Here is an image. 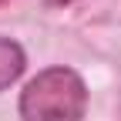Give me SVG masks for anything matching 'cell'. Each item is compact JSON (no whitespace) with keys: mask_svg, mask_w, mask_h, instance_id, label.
<instances>
[{"mask_svg":"<svg viewBox=\"0 0 121 121\" xmlns=\"http://www.w3.org/2000/svg\"><path fill=\"white\" fill-rule=\"evenodd\" d=\"M87 111V87L74 67H47L20 91L24 121H81Z\"/></svg>","mask_w":121,"mask_h":121,"instance_id":"1","label":"cell"},{"mask_svg":"<svg viewBox=\"0 0 121 121\" xmlns=\"http://www.w3.org/2000/svg\"><path fill=\"white\" fill-rule=\"evenodd\" d=\"M27 67V57H24V47L10 37H0V91L10 87L13 81L24 74Z\"/></svg>","mask_w":121,"mask_h":121,"instance_id":"2","label":"cell"},{"mask_svg":"<svg viewBox=\"0 0 121 121\" xmlns=\"http://www.w3.org/2000/svg\"><path fill=\"white\" fill-rule=\"evenodd\" d=\"M51 4H74V0H51Z\"/></svg>","mask_w":121,"mask_h":121,"instance_id":"3","label":"cell"},{"mask_svg":"<svg viewBox=\"0 0 121 121\" xmlns=\"http://www.w3.org/2000/svg\"><path fill=\"white\" fill-rule=\"evenodd\" d=\"M0 4H4V0H0Z\"/></svg>","mask_w":121,"mask_h":121,"instance_id":"4","label":"cell"}]
</instances>
